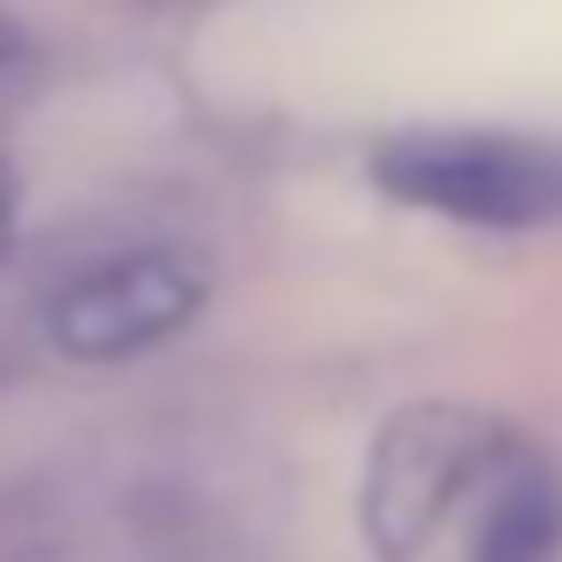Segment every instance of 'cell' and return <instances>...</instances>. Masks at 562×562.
I'll return each mask as SVG.
<instances>
[{
  "label": "cell",
  "mask_w": 562,
  "mask_h": 562,
  "mask_svg": "<svg viewBox=\"0 0 562 562\" xmlns=\"http://www.w3.org/2000/svg\"><path fill=\"white\" fill-rule=\"evenodd\" d=\"M373 176L411 205L525 228L562 213V145L540 137H494V130H441V137H395L380 145Z\"/></svg>",
  "instance_id": "obj_1"
},
{
  "label": "cell",
  "mask_w": 562,
  "mask_h": 562,
  "mask_svg": "<svg viewBox=\"0 0 562 562\" xmlns=\"http://www.w3.org/2000/svg\"><path fill=\"white\" fill-rule=\"evenodd\" d=\"M486 457H494V426L479 411H464V403H411V411H395L380 426L373 457H366V502H358L373 555H387V562L418 555Z\"/></svg>",
  "instance_id": "obj_2"
},
{
  "label": "cell",
  "mask_w": 562,
  "mask_h": 562,
  "mask_svg": "<svg viewBox=\"0 0 562 562\" xmlns=\"http://www.w3.org/2000/svg\"><path fill=\"white\" fill-rule=\"evenodd\" d=\"M198 304H205L198 267L153 251V259H106L92 274H77L54 296L46 327H54V350L106 366V358H137L153 342L183 335L190 319H198Z\"/></svg>",
  "instance_id": "obj_3"
},
{
  "label": "cell",
  "mask_w": 562,
  "mask_h": 562,
  "mask_svg": "<svg viewBox=\"0 0 562 562\" xmlns=\"http://www.w3.org/2000/svg\"><path fill=\"white\" fill-rule=\"evenodd\" d=\"M562 548V486L548 471H509L494 509H486V532H479V555L471 562H548Z\"/></svg>",
  "instance_id": "obj_4"
},
{
  "label": "cell",
  "mask_w": 562,
  "mask_h": 562,
  "mask_svg": "<svg viewBox=\"0 0 562 562\" xmlns=\"http://www.w3.org/2000/svg\"><path fill=\"white\" fill-rule=\"evenodd\" d=\"M0 562H85L77 502L46 479H0Z\"/></svg>",
  "instance_id": "obj_5"
},
{
  "label": "cell",
  "mask_w": 562,
  "mask_h": 562,
  "mask_svg": "<svg viewBox=\"0 0 562 562\" xmlns=\"http://www.w3.org/2000/svg\"><path fill=\"white\" fill-rule=\"evenodd\" d=\"M15 61H23V31L0 15V69H15Z\"/></svg>",
  "instance_id": "obj_6"
},
{
  "label": "cell",
  "mask_w": 562,
  "mask_h": 562,
  "mask_svg": "<svg viewBox=\"0 0 562 562\" xmlns=\"http://www.w3.org/2000/svg\"><path fill=\"white\" fill-rule=\"evenodd\" d=\"M8 228H15V183H8V168H0V251H8Z\"/></svg>",
  "instance_id": "obj_7"
}]
</instances>
